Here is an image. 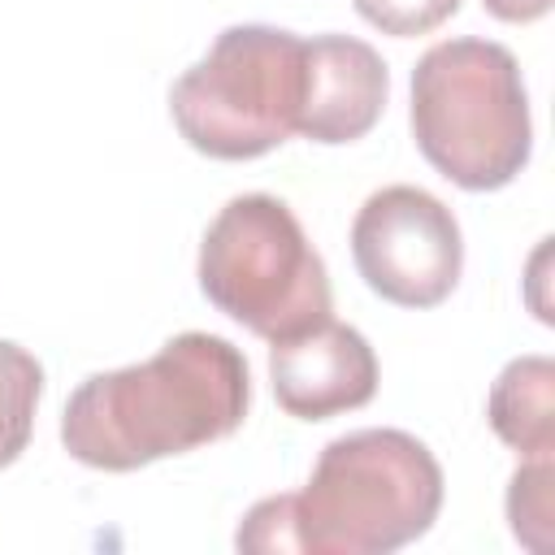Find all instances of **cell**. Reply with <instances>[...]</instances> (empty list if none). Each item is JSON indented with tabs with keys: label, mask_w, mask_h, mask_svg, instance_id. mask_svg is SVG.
I'll use <instances>...</instances> for the list:
<instances>
[{
	"label": "cell",
	"mask_w": 555,
	"mask_h": 555,
	"mask_svg": "<svg viewBox=\"0 0 555 555\" xmlns=\"http://www.w3.org/2000/svg\"><path fill=\"white\" fill-rule=\"evenodd\" d=\"M39 395H43L39 360L26 347L0 338V468H9L26 451Z\"/></svg>",
	"instance_id": "cell-10"
},
{
	"label": "cell",
	"mask_w": 555,
	"mask_h": 555,
	"mask_svg": "<svg viewBox=\"0 0 555 555\" xmlns=\"http://www.w3.org/2000/svg\"><path fill=\"white\" fill-rule=\"evenodd\" d=\"M304 39L278 26H230L169 87L178 134L212 160H256L299 130Z\"/></svg>",
	"instance_id": "cell-5"
},
{
	"label": "cell",
	"mask_w": 555,
	"mask_h": 555,
	"mask_svg": "<svg viewBox=\"0 0 555 555\" xmlns=\"http://www.w3.org/2000/svg\"><path fill=\"white\" fill-rule=\"evenodd\" d=\"M481 4H486L490 17L512 22V26H520V22H538V17H546V9H551V0H481Z\"/></svg>",
	"instance_id": "cell-13"
},
{
	"label": "cell",
	"mask_w": 555,
	"mask_h": 555,
	"mask_svg": "<svg viewBox=\"0 0 555 555\" xmlns=\"http://www.w3.org/2000/svg\"><path fill=\"white\" fill-rule=\"evenodd\" d=\"M269 382L295 421H330L377 395V356L369 338L334 317L269 347Z\"/></svg>",
	"instance_id": "cell-7"
},
{
	"label": "cell",
	"mask_w": 555,
	"mask_h": 555,
	"mask_svg": "<svg viewBox=\"0 0 555 555\" xmlns=\"http://www.w3.org/2000/svg\"><path fill=\"white\" fill-rule=\"evenodd\" d=\"M304 108L299 130L312 143H356L364 139L390 95V69L356 35H312L304 39Z\"/></svg>",
	"instance_id": "cell-8"
},
{
	"label": "cell",
	"mask_w": 555,
	"mask_h": 555,
	"mask_svg": "<svg viewBox=\"0 0 555 555\" xmlns=\"http://www.w3.org/2000/svg\"><path fill=\"white\" fill-rule=\"evenodd\" d=\"M490 429L525 460L555 451V364L551 356L512 360L486 399Z\"/></svg>",
	"instance_id": "cell-9"
},
{
	"label": "cell",
	"mask_w": 555,
	"mask_h": 555,
	"mask_svg": "<svg viewBox=\"0 0 555 555\" xmlns=\"http://www.w3.org/2000/svg\"><path fill=\"white\" fill-rule=\"evenodd\" d=\"M412 134L421 156L464 191H499L533 147L516 56L494 39H442L412 69Z\"/></svg>",
	"instance_id": "cell-3"
},
{
	"label": "cell",
	"mask_w": 555,
	"mask_h": 555,
	"mask_svg": "<svg viewBox=\"0 0 555 555\" xmlns=\"http://www.w3.org/2000/svg\"><path fill=\"white\" fill-rule=\"evenodd\" d=\"M351 260L373 295L399 308H438L464 269L455 212L408 182L373 191L351 221Z\"/></svg>",
	"instance_id": "cell-6"
},
{
	"label": "cell",
	"mask_w": 555,
	"mask_h": 555,
	"mask_svg": "<svg viewBox=\"0 0 555 555\" xmlns=\"http://www.w3.org/2000/svg\"><path fill=\"white\" fill-rule=\"evenodd\" d=\"M199 291L264 343L295 338L334 312L325 260L299 217L264 191L234 195L204 230Z\"/></svg>",
	"instance_id": "cell-4"
},
{
	"label": "cell",
	"mask_w": 555,
	"mask_h": 555,
	"mask_svg": "<svg viewBox=\"0 0 555 555\" xmlns=\"http://www.w3.org/2000/svg\"><path fill=\"white\" fill-rule=\"evenodd\" d=\"M351 4L369 26H377L382 35H395V39L429 35L460 9V0H351Z\"/></svg>",
	"instance_id": "cell-12"
},
{
	"label": "cell",
	"mask_w": 555,
	"mask_h": 555,
	"mask_svg": "<svg viewBox=\"0 0 555 555\" xmlns=\"http://www.w3.org/2000/svg\"><path fill=\"white\" fill-rule=\"evenodd\" d=\"M295 555H390L429 533L442 512V468L403 429H356L312 464L299 494H282Z\"/></svg>",
	"instance_id": "cell-2"
},
{
	"label": "cell",
	"mask_w": 555,
	"mask_h": 555,
	"mask_svg": "<svg viewBox=\"0 0 555 555\" xmlns=\"http://www.w3.org/2000/svg\"><path fill=\"white\" fill-rule=\"evenodd\" d=\"M251 403L243 351L204 330L169 338L152 360L91 373L65 403V451L100 473H134L165 455L230 438Z\"/></svg>",
	"instance_id": "cell-1"
},
{
	"label": "cell",
	"mask_w": 555,
	"mask_h": 555,
	"mask_svg": "<svg viewBox=\"0 0 555 555\" xmlns=\"http://www.w3.org/2000/svg\"><path fill=\"white\" fill-rule=\"evenodd\" d=\"M551 473H555L551 455H533L512 473L507 486V520L529 551L551 546Z\"/></svg>",
	"instance_id": "cell-11"
}]
</instances>
